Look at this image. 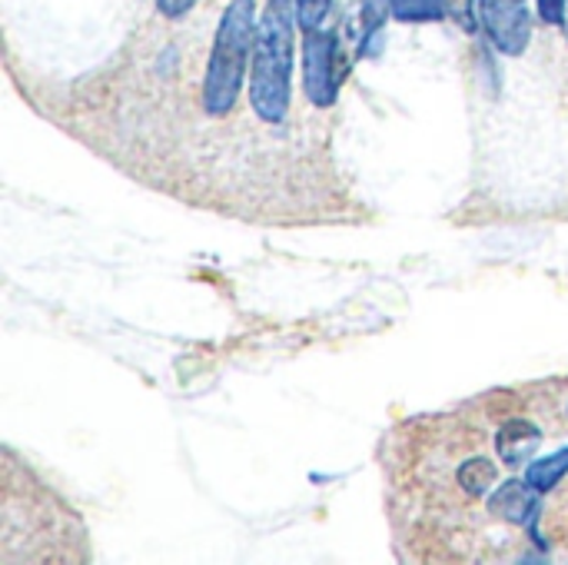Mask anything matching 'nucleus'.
Returning a JSON list of instances; mask_svg holds the SVG:
<instances>
[{
    "label": "nucleus",
    "instance_id": "nucleus-1",
    "mask_svg": "<svg viewBox=\"0 0 568 565\" xmlns=\"http://www.w3.org/2000/svg\"><path fill=\"white\" fill-rule=\"evenodd\" d=\"M296 7L273 3L256 23L253 63H250V103L263 123H283L290 113V83H293V30Z\"/></svg>",
    "mask_w": 568,
    "mask_h": 565
},
{
    "label": "nucleus",
    "instance_id": "nucleus-2",
    "mask_svg": "<svg viewBox=\"0 0 568 565\" xmlns=\"http://www.w3.org/2000/svg\"><path fill=\"white\" fill-rule=\"evenodd\" d=\"M256 23L253 0H230L223 10L203 77V107L210 117H226L236 107L243 77L253 63Z\"/></svg>",
    "mask_w": 568,
    "mask_h": 565
},
{
    "label": "nucleus",
    "instance_id": "nucleus-3",
    "mask_svg": "<svg viewBox=\"0 0 568 565\" xmlns=\"http://www.w3.org/2000/svg\"><path fill=\"white\" fill-rule=\"evenodd\" d=\"M346 63L339 53V33L329 27L303 33V87L313 107H333L346 80Z\"/></svg>",
    "mask_w": 568,
    "mask_h": 565
},
{
    "label": "nucleus",
    "instance_id": "nucleus-4",
    "mask_svg": "<svg viewBox=\"0 0 568 565\" xmlns=\"http://www.w3.org/2000/svg\"><path fill=\"white\" fill-rule=\"evenodd\" d=\"M479 23L489 43L506 57H523L532 40V13L526 0H479Z\"/></svg>",
    "mask_w": 568,
    "mask_h": 565
},
{
    "label": "nucleus",
    "instance_id": "nucleus-5",
    "mask_svg": "<svg viewBox=\"0 0 568 565\" xmlns=\"http://www.w3.org/2000/svg\"><path fill=\"white\" fill-rule=\"evenodd\" d=\"M539 490H532L529 483H506L496 490V496H489V513L496 519H506V523H516V526H529L536 509H539Z\"/></svg>",
    "mask_w": 568,
    "mask_h": 565
},
{
    "label": "nucleus",
    "instance_id": "nucleus-6",
    "mask_svg": "<svg viewBox=\"0 0 568 565\" xmlns=\"http://www.w3.org/2000/svg\"><path fill=\"white\" fill-rule=\"evenodd\" d=\"M539 440H542V433L532 423L509 420L499 430V436H496V450L506 460V466H529L532 456H536V450H539Z\"/></svg>",
    "mask_w": 568,
    "mask_h": 565
},
{
    "label": "nucleus",
    "instance_id": "nucleus-7",
    "mask_svg": "<svg viewBox=\"0 0 568 565\" xmlns=\"http://www.w3.org/2000/svg\"><path fill=\"white\" fill-rule=\"evenodd\" d=\"M386 17H393V0H359V57H379Z\"/></svg>",
    "mask_w": 568,
    "mask_h": 565
},
{
    "label": "nucleus",
    "instance_id": "nucleus-8",
    "mask_svg": "<svg viewBox=\"0 0 568 565\" xmlns=\"http://www.w3.org/2000/svg\"><path fill=\"white\" fill-rule=\"evenodd\" d=\"M568 476V446L559 453H549L542 460H532L526 466V483L539 493H552Z\"/></svg>",
    "mask_w": 568,
    "mask_h": 565
},
{
    "label": "nucleus",
    "instance_id": "nucleus-9",
    "mask_svg": "<svg viewBox=\"0 0 568 565\" xmlns=\"http://www.w3.org/2000/svg\"><path fill=\"white\" fill-rule=\"evenodd\" d=\"M496 476H499V470H496L489 460H483V456L466 460V463L459 466V473H456L459 486H463L469 496H486V493H489V486L496 483Z\"/></svg>",
    "mask_w": 568,
    "mask_h": 565
},
{
    "label": "nucleus",
    "instance_id": "nucleus-10",
    "mask_svg": "<svg viewBox=\"0 0 568 565\" xmlns=\"http://www.w3.org/2000/svg\"><path fill=\"white\" fill-rule=\"evenodd\" d=\"M393 17L399 23H436L446 20L443 0H393Z\"/></svg>",
    "mask_w": 568,
    "mask_h": 565
},
{
    "label": "nucleus",
    "instance_id": "nucleus-11",
    "mask_svg": "<svg viewBox=\"0 0 568 565\" xmlns=\"http://www.w3.org/2000/svg\"><path fill=\"white\" fill-rule=\"evenodd\" d=\"M293 7H296V23L306 33V30L326 27V17L333 10V0H293Z\"/></svg>",
    "mask_w": 568,
    "mask_h": 565
},
{
    "label": "nucleus",
    "instance_id": "nucleus-12",
    "mask_svg": "<svg viewBox=\"0 0 568 565\" xmlns=\"http://www.w3.org/2000/svg\"><path fill=\"white\" fill-rule=\"evenodd\" d=\"M443 10L463 30H476V23H479V0H443Z\"/></svg>",
    "mask_w": 568,
    "mask_h": 565
},
{
    "label": "nucleus",
    "instance_id": "nucleus-13",
    "mask_svg": "<svg viewBox=\"0 0 568 565\" xmlns=\"http://www.w3.org/2000/svg\"><path fill=\"white\" fill-rule=\"evenodd\" d=\"M568 0H536V10L546 23H562Z\"/></svg>",
    "mask_w": 568,
    "mask_h": 565
},
{
    "label": "nucleus",
    "instance_id": "nucleus-14",
    "mask_svg": "<svg viewBox=\"0 0 568 565\" xmlns=\"http://www.w3.org/2000/svg\"><path fill=\"white\" fill-rule=\"evenodd\" d=\"M193 7H196V0H156V10H160L163 17H170V20L186 17Z\"/></svg>",
    "mask_w": 568,
    "mask_h": 565
},
{
    "label": "nucleus",
    "instance_id": "nucleus-15",
    "mask_svg": "<svg viewBox=\"0 0 568 565\" xmlns=\"http://www.w3.org/2000/svg\"><path fill=\"white\" fill-rule=\"evenodd\" d=\"M562 30H566V40H568V3H566V17H562Z\"/></svg>",
    "mask_w": 568,
    "mask_h": 565
},
{
    "label": "nucleus",
    "instance_id": "nucleus-16",
    "mask_svg": "<svg viewBox=\"0 0 568 565\" xmlns=\"http://www.w3.org/2000/svg\"><path fill=\"white\" fill-rule=\"evenodd\" d=\"M273 3H293V0H273Z\"/></svg>",
    "mask_w": 568,
    "mask_h": 565
}]
</instances>
